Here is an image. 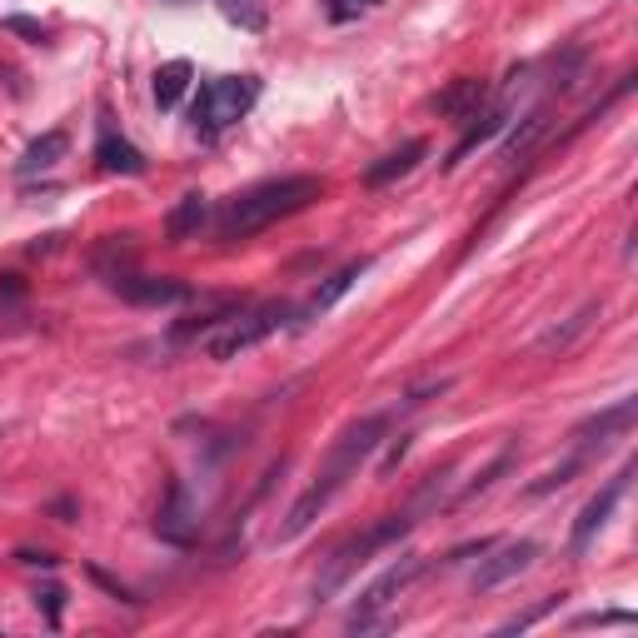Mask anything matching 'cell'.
Here are the masks:
<instances>
[{
	"mask_svg": "<svg viewBox=\"0 0 638 638\" xmlns=\"http://www.w3.org/2000/svg\"><path fill=\"white\" fill-rule=\"evenodd\" d=\"M65 150H71V135H65V131H46L40 140L25 145V155H21V175H36V170L60 165V155H65Z\"/></svg>",
	"mask_w": 638,
	"mask_h": 638,
	"instance_id": "17",
	"label": "cell"
},
{
	"mask_svg": "<svg viewBox=\"0 0 638 638\" xmlns=\"http://www.w3.org/2000/svg\"><path fill=\"white\" fill-rule=\"evenodd\" d=\"M36 603L46 609L50 628H60V603H65V589H60V584H46V589H36Z\"/></svg>",
	"mask_w": 638,
	"mask_h": 638,
	"instance_id": "27",
	"label": "cell"
},
{
	"mask_svg": "<svg viewBox=\"0 0 638 638\" xmlns=\"http://www.w3.org/2000/svg\"><path fill=\"white\" fill-rule=\"evenodd\" d=\"M189 81H195V65H189V60H165V65L155 71V106L175 110L180 100H185Z\"/></svg>",
	"mask_w": 638,
	"mask_h": 638,
	"instance_id": "16",
	"label": "cell"
},
{
	"mask_svg": "<svg viewBox=\"0 0 638 638\" xmlns=\"http://www.w3.org/2000/svg\"><path fill=\"white\" fill-rule=\"evenodd\" d=\"M15 559H21V564H40V568H56V554H46V549H40V554H36V549H21V554H15Z\"/></svg>",
	"mask_w": 638,
	"mask_h": 638,
	"instance_id": "29",
	"label": "cell"
},
{
	"mask_svg": "<svg viewBox=\"0 0 638 638\" xmlns=\"http://www.w3.org/2000/svg\"><path fill=\"white\" fill-rule=\"evenodd\" d=\"M0 30H11V36H25V40H46V25L40 21H30V15H5V21H0Z\"/></svg>",
	"mask_w": 638,
	"mask_h": 638,
	"instance_id": "23",
	"label": "cell"
},
{
	"mask_svg": "<svg viewBox=\"0 0 638 638\" xmlns=\"http://www.w3.org/2000/svg\"><path fill=\"white\" fill-rule=\"evenodd\" d=\"M508 464H514V450H504V454H499V459H494V464H489V469H484V474H479V479H474V484H469V489H464V499H474V494H484V489H489V484H494V479H499V474H504V469H508Z\"/></svg>",
	"mask_w": 638,
	"mask_h": 638,
	"instance_id": "24",
	"label": "cell"
},
{
	"mask_svg": "<svg viewBox=\"0 0 638 638\" xmlns=\"http://www.w3.org/2000/svg\"><path fill=\"white\" fill-rule=\"evenodd\" d=\"M155 533L175 549H189L195 539H200V508H195V499H189V489L180 484V479L170 484L165 504H160V514H155Z\"/></svg>",
	"mask_w": 638,
	"mask_h": 638,
	"instance_id": "9",
	"label": "cell"
},
{
	"mask_svg": "<svg viewBox=\"0 0 638 638\" xmlns=\"http://www.w3.org/2000/svg\"><path fill=\"white\" fill-rule=\"evenodd\" d=\"M484 554H489V559L479 564V574H474V593H489V589H499V584L519 579L524 568H533V559L544 554V549L533 544V539H514V544H504V549L489 544Z\"/></svg>",
	"mask_w": 638,
	"mask_h": 638,
	"instance_id": "8",
	"label": "cell"
},
{
	"mask_svg": "<svg viewBox=\"0 0 638 638\" xmlns=\"http://www.w3.org/2000/svg\"><path fill=\"white\" fill-rule=\"evenodd\" d=\"M419 574H425V559H400L390 574H379V579L369 584L365 593H359L355 614H349V634H369V628L384 624V609H390V603L400 599V593L409 589L414 579H419Z\"/></svg>",
	"mask_w": 638,
	"mask_h": 638,
	"instance_id": "6",
	"label": "cell"
},
{
	"mask_svg": "<svg viewBox=\"0 0 638 638\" xmlns=\"http://www.w3.org/2000/svg\"><path fill=\"white\" fill-rule=\"evenodd\" d=\"M444 484H450V474H429L425 484L414 489V499L400 508V514H384L379 524H369L365 533H355V539H344L340 549L330 554V564H324V574L315 579V603H324V599H334V593L344 589V584L355 579L359 568L369 564V559L379 554V549H390V544H400L404 533L419 524V514H425L429 504H439L444 499Z\"/></svg>",
	"mask_w": 638,
	"mask_h": 638,
	"instance_id": "2",
	"label": "cell"
},
{
	"mask_svg": "<svg viewBox=\"0 0 638 638\" xmlns=\"http://www.w3.org/2000/svg\"><path fill=\"white\" fill-rule=\"evenodd\" d=\"M379 0H324V11H330V21H355V15L375 11Z\"/></svg>",
	"mask_w": 638,
	"mask_h": 638,
	"instance_id": "25",
	"label": "cell"
},
{
	"mask_svg": "<svg viewBox=\"0 0 638 638\" xmlns=\"http://www.w3.org/2000/svg\"><path fill=\"white\" fill-rule=\"evenodd\" d=\"M365 270H369V260H359V265H344V270H334L330 280H324V284H319V290H315V299H309V315H319V309H330L334 299H344V295H349V290H355V280H359V274H365Z\"/></svg>",
	"mask_w": 638,
	"mask_h": 638,
	"instance_id": "19",
	"label": "cell"
},
{
	"mask_svg": "<svg viewBox=\"0 0 638 638\" xmlns=\"http://www.w3.org/2000/svg\"><path fill=\"white\" fill-rule=\"evenodd\" d=\"M544 135H549V110L539 106V110H529V115H524V125H519V131H514V135H508V140H504V160H519V155H529L533 145L544 140Z\"/></svg>",
	"mask_w": 638,
	"mask_h": 638,
	"instance_id": "20",
	"label": "cell"
},
{
	"mask_svg": "<svg viewBox=\"0 0 638 638\" xmlns=\"http://www.w3.org/2000/svg\"><path fill=\"white\" fill-rule=\"evenodd\" d=\"M95 160H100V170H110V175H145V155L135 150L131 140H120V135H100V145H95Z\"/></svg>",
	"mask_w": 638,
	"mask_h": 638,
	"instance_id": "15",
	"label": "cell"
},
{
	"mask_svg": "<svg viewBox=\"0 0 638 638\" xmlns=\"http://www.w3.org/2000/svg\"><path fill=\"white\" fill-rule=\"evenodd\" d=\"M384 434H390V414H369V419L349 425L340 439H334V450H330V459H324V469H319V479L295 499V504H290V514H284V524H280L284 544H290V539H299V533H305L309 524H315L319 514L334 504V494L355 479L359 464L379 450V439H384Z\"/></svg>",
	"mask_w": 638,
	"mask_h": 638,
	"instance_id": "1",
	"label": "cell"
},
{
	"mask_svg": "<svg viewBox=\"0 0 638 638\" xmlns=\"http://www.w3.org/2000/svg\"><path fill=\"white\" fill-rule=\"evenodd\" d=\"M205 214H210L205 195H185V200H180L175 210L165 214V235H170V245H185V240L205 225Z\"/></svg>",
	"mask_w": 638,
	"mask_h": 638,
	"instance_id": "18",
	"label": "cell"
},
{
	"mask_svg": "<svg viewBox=\"0 0 638 638\" xmlns=\"http://www.w3.org/2000/svg\"><path fill=\"white\" fill-rule=\"evenodd\" d=\"M634 425H638V400H618L614 409H603V414H593V419H584L579 439H584V444H603V439L628 434Z\"/></svg>",
	"mask_w": 638,
	"mask_h": 638,
	"instance_id": "12",
	"label": "cell"
},
{
	"mask_svg": "<svg viewBox=\"0 0 638 638\" xmlns=\"http://www.w3.org/2000/svg\"><path fill=\"white\" fill-rule=\"evenodd\" d=\"M255 100H260V81L255 75H220V81L200 85L195 106H189V125H195V135L214 140L230 125H240L255 110Z\"/></svg>",
	"mask_w": 638,
	"mask_h": 638,
	"instance_id": "4",
	"label": "cell"
},
{
	"mask_svg": "<svg viewBox=\"0 0 638 638\" xmlns=\"http://www.w3.org/2000/svg\"><path fill=\"white\" fill-rule=\"evenodd\" d=\"M110 290H115L120 299H131V305H180V299H189V284L150 280V274H135V270L110 274Z\"/></svg>",
	"mask_w": 638,
	"mask_h": 638,
	"instance_id": "10",
	"label": "cell"
},
{
	"mask_svg": "<svg viewBox=\"0 0 638 638\" xmlns=\"http://www.w3.org/2000/svg\"><path fill=\"white\" fill-rule=\"evenodd\" d=\"M489 106V85L484 81H474V75H464V81H454L450 90H439L434 95V110L439 115H450V120H459V125H469L479 110Z\"/></svg>",
	"mask_w": 638,
	"mask_h": 638,
	"instance_id": "11",
	"label": "cell"
},
{
	"mask_svg": "<svg viewBox=\"0 0 638 638\" xmlns=\"http://www.w3.org/2000/svg\"><path fill=\"white\" fill-rule=\"evenodd\" d=\"M628 479H634V464H628V469H618L614 479H609V484H603L599 494L579 508V519H574V529H568V554H584V549L599 539V529L609 524V514L618 508V499L628 494Z\"/></svg>",
	"mask_w": 638,
	"mask_h": 638,
	"instance_id": "7",
	"label": "cell"
},
{
	"mask_svg": "<svg viewBox=\"0 0 638 638\" xmlns=\"http://www.w3.org/2000/svg\"><path fill=\"white\" fill-rule=\"evenodd\" d=\"M290 319H295V309L284 305V299H270V305H255V309H230L210 330L205 349H210V359H240L245 349L270 340L274 330H284Z\"/></svg>",
	"mask_w": 638,
	"mask_h": 638,
	"instance_id": "5",
	"label": "cell"
},
{
	"mask_svg": "<svg viewBox=\"0 0 638 638\" xmlns=\"http://www.w3.org/2000/svg\"><path fill=\"white\" fill-rule=\"evenodd\" d=\"M554 609H559V599H544L539 609H529V614H519V618H508V624H499V634H519V628H533L544 614H554Z\"/></svg>",
	"mask_w": 638,
	"mask_h": 638,
	"instance_id": "26",
	"label": "cell"
},
{
	"mask_svg": "<svg viewBox=\"0 0 638 638\" xmlns=\"http://www.w3.org/2000/svg\"><path fill=\"white\" fill-rule=\"evenodd\" d=\"M220 11H225V21L245 25V30H265V11L255 0H220Z\"/></svg>",
	"mask_w": 638,
	"mask_h": 638,
	"instance_id": "22",
	"label": "cell"
},
{
	"mask_svg": "<svg viewBox=\"0 0 638 638\" xmlns=\"http://www.w3.org/2000/svg\"><path fill=\"white\" fill-rule=\"evenodd\" d=\"M425 155H429V145H425V140H404L400 150H390L384 160H375V165L365 170V185H375V189H379V185H390V180L409 175V170L419 165Z\"/></svg>",
	"mask_w": 638,
	"mask_h": 638,
	"instance_id": "13",
	"label": "cell"
},
{
	"mask_svg": "<svg viewBox=\"0 0 638 638\" xmlns=\"http://www.w3.org/2000/svg\"><path fill=\"white\" fill-rule=\"evenodd\" d=\"M593 624H634V614H584L579 628H593Z\"/></svg>",
	"mask_w": 638,
	"mask_h": 638,
	"instance_id": "28",
	"label": "cell"
},
{
	"mask_svg": "<svg viewBox=\"0 0 638 638\" xmlns=\"http://www.w3.org/2000/svg\"><path fill=\"white\" fill-rule=\"evenodd\" d=\"M324 195V180L319 175H284V180H265V185L245 189L235 200H225L220 220H214V235L220 240H249L270 230L274 220H290V214L309 210V205Z\"/></svg>",
	"mask_w": 638,
	"mask_h": 638,
	"instance_id": "3",
	"label": "cell"
},
{
	"mask_svg": "<svg viewBox=\"0 0 638 638\" xmlns=\"http://www.w3.org/2000/svg\"><path fill=\"white\" fill-rule=\"evenodd\" d=\"M584 464H589V450H579V454H568L564 464H559V469H549L544 479H539V484H529V499H544V494H554V489H564L568 479H574V474L584 469Z\"/></svg>",
	"mask_w": 638,
	"mask_h": 638,
	"instance_id": "21",
	"label": "cell"
},
{
	"mask_svg": "<svg viewBox=\"0 0 638 638\" xmlns=\"http://www.w3.org/2000/svg\"><path fill=\"white\" fill-rule=\"evenodd\" d=\"M593 319H599V299H589V305H579V309H574V315L564 319V324H554V330H544V334H539V355H564L568 344L579 340V334L589 330Z\"/></svg>",
	"mask_w": 638,
	"mask_h": 638,
	"instance_id": "14",
	"label": "cell"
}]
</instances>
